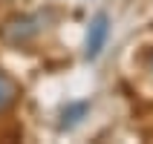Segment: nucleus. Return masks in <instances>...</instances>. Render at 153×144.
I'll use <instances>...</instances> for the list:
<instances>
[{
	"mask_svg": "<svg viewBox=\"0 0 153 144\" xmlns=\"http://www.w3.org/2000/svg\"><path fill=\"white\" fill-rule=\"evenodd\" d=\"M41 32V20L35 15H15L0 26V41L6 46H26Z\"/></svg>",
	"mask_w": 153,
	"mask_h": 144,
	"instance_id": "1",
	"label": "nucleus"
},
{
	"mask_svg": "<svg viewBox=\"0 0 153 144\" xmlns=\"http://www.w3.org/2000/svg\"><path fill=\"white\" fill-rule=\"evenodd\" d=\"M87 112H90V101H72V104H67V107L61 110V130L78 127V124L84 121Z\"/></svg>",
	"mask_w": 153,
	"mask_h": 144,
	"instance_id": "3",
	"label": "nucleus"
},
{
	"mask_svg": "<svg viewBox=\"0 0 153 144\" xmlns=\"http://www.w3.org/2000/svg\"><path fill=\"white\" fill-rule=\"evenodd\" d=\"M17 95H20V86L15 84V78L0 69V115L6 110H12V104L17 101Z\"/></svg>",
	"mask_w": 153,
	"mask_h": 144,
	"instance_id": "4",
	"label": "nucleus"
},
{
	"mask_svg": "<svg viewBox=\"0 0 153 144\" xmlns=\"http://www.w3.org/2000/svg\"><path fill=\"white\" fill-rule=\"evenodd\" d=\"M150 66H153V58H150Z\"/></svg>",
	"mask_w": 153,
	"mask_h": 144,
	"instance_id": "5",
	"label": "nucleus"
},
{
	"mask_svg": "<svg viewBox=\"0 0 153 144\" xmlns=\"http://www.w3.org/2000/svg\"><path fill=\"white\" fill-rule=\"evenodd\" d=\"M107 38H110V17L104 15V12H98V15L90 20V26H87V41H84V55L90 61H95L98 55H101L104 43H107Z\"/></svg>",
	"mask_w": 153,
	"mask_h": 144,
	"instance_id": "2",
	"label": "nucleus"
}]
</instances>
